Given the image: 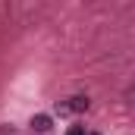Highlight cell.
<instances>
[{
	"label": "cell",
	"mask_w": 135,
	"mask_h": 135,
	"mask_svg": "<svg viewBox=\"0 0 135 135\" xmlns=\"http://www.w3.org/2000/svg\"><path fill=\"white\" fill-rule=\"evenodd\" d=\"M66 135H85V126H72V129H69Z\"/></svg>",
	"instance_id": "3957f363"
},
{
	"label": "cell",
	"mask_w": 135,
	"mask_h": 135,
	"mask_svg": "<svg viewBox=\"0 0 135 135\" xmlns=\"http://www.w3.org/2000/svg\"><path fill=\"white\" fill-rule=\"evenodd\" d=\"M66 110H75V113L88 110V98H85V94H75V98H69V101H66Z\"/></svg>",
	"instance_id": "7a4b0ae2"
},
{
	"label": "cell",
	"mask_w": 135,
	"mask_h": 135,
	"mask_svg": "<svg viewBox=\"0 0 135 135\" xmlns=\"http://www.w3.org/2000/svg\"><path fill=\"white\" fill-rule=\"evenodd\" d=\"M32 129H35L38 135H47L50 129H54V119H50L47 113H41V116H35V119H32Z\"/></svg>",
	"instance_id": "6da1fadb"
}]
</instances>
